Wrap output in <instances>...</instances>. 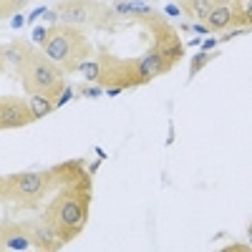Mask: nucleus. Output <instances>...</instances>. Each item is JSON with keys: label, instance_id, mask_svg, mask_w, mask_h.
<instances>
[{"label": "nucleus", "instance_id": "nucleus-2", "mask_svg": "<svg viewBox=\"0 0 252 252\" xmlns=\"http://www.w3.org/2000/svg\"><path fill=\"white\" fill-rule=\"evenodd\" d=\"M40 48L46 51L51 61H56L66 73H78L86 61L94 58L96 48L78 26L71 23H56L48 28L46 38L40 40Z\"/></svg>", "mask_w": 252, "mask_h": 252}, {"label": "nucleus", "instance_id": "nucleus-7", "mask_svg": "<svg viewBox=\"0 0 252 252\" xmlns=\"http://www.w3.org/2000/svg\"><path fill=\"white\" fill-rule=\"evenodd\" d=\"M96 61H98V78L96 86H101L103 91L106 89H136L149 83L141 73L139 58H119L114 53H109L106 48L96 51Z\"/></svg>", "mask_w": 252, "mask_h": 252}, {"label": "nucleus", "instance_id": "nucleus-13", "mask_svg": "<svg viewBox=\"0 0 252 252\" xmlns=\"http://www.w3.org/2000/svg\"><path fill=\"white\" fill-rule=\"evenodd\" d=\"M31 48H33V46L26 43V40H10V46L3 48V68L8 66V63H10L13 68H18L20 63L26 61V56L31 53Z\"/></svg>", "mask_w": 252, "mask_h": 252}, {"label": "nucleus", "instance_id": "nucleus-21", "mask_svg": "<svg viewBox=\"0 0 252 252\" xmlns=\"http://www.w3.org/2000/svg\"><path fill=\"white\" fill-rule=\"evenodd\" d=\"M250 247H252V227H250Z\"/></svg>", "mask_w": 252, "mask_h": 252}, {"label": "nucleus", "instance_id": "nucleus-1", "mask_svg": "<svg viewBox=\"0 0 252 252\" xmlns=\"http://www.w3.org/2000/svg\"><path fill=\"white\" fill-rule=\"evenodd\" d=\"M53 172H56V194L40 217L68 245L86 229L94 202V174L78 159L56 164Z\"/></svg>", "mask_w": 252, "mask_h": 252}, {"label": "nucleus", "instance_id": "nucleus-20", "mask_svg": "<svg viewBox=\"0 0 252 252\" xmlns=\"http://www.w3.org/2000/svg\"><path fill=\"white\" fill-rule=\"evenodd\" d=\"M217 43H220V40H215V38H209V40H207V43H204V51H209V48H215Z\"/></svg>", "mask_w": 252, "mask_h": 252}, {"label": "nucleus", "instance_id": "nucleus-11", "mask_svg": "<svg viewBox=\"0 0 252 252\" xmlns=\"http://www.w3.org/2000/svg\"><path fill=\"white\" fill-rule=\"evenodd\" d=\"M204 26L209 28V33H227L229 28H235V8H232V3L224 0L222 5H217L212 10V15L204 20Z\"/></svg>", "mask_w": 252, "mask_h": 252}, {"label": "nucleus", "instance_id": "nucleus-18", "mask_svg": "<svg viewBox=\"0 0 252 252\" xmlns=\"http://www.w3.org/2000/svg\"><path fill=\"white\" fill-rule=\"evenodd\" d=\"M71 98H73V91H71V89H66V91H63V94L58 96V101H56V106H63V103H68Z\"/></svg>", "mask_w": 252, "mask_h": 252}, {"label": "nucleus", "instance_id": "nucleus-3", "mask_svg": "<svg viewBox=\"0 0 252 252\" xmlns=\"http://www.w3.org/2000/svg\"><path fill=\"white\" fill-rule=\"evenodd\" d=\"M18 78H20V86L26 89L28 96L40 94V96H51L58 101V96L68 89L66 78H63V71L56 61H51L46 56L43 48H31V53L26 56V61L15 68Z\"/></svg>", "mask_w": 252, "mask_h": 252}, {"label": "nucleus", "instance_id": "nucleus-19", "mask_svg": "<svg viewBox=\"0 0 252 252\" xmlns=\"http://www.w3.org/2000/svg\"><path fill=\"white\" fill-rule=\"evenodd\" d=\"M101 91H103L101 86H96V89H94V86H83V89H81V96H98Z\"/></svg>", "mask_w": 252, "mask_h": 252}, {"label": "nucleus", "instance_id": "nucleus-9", "mask_svg": "<svg viewBox=\"0 0 252 252\" xmlns=\"http://www.w3.org/2000/svg\"><path fill=\"white\" fill-rule=\"evenodd\" d=\"M0 247H3V250H13V252L35 250L31 222H10V224L5 222L3 227H0Z\"/></svg>", "mask_w": 252, "mask_h": 252}, {"label": "nucleus", "instance_id": "nucleus-15", "mask_svg": "<svg viewBox=\"0 0 252 252\" xmlns=\"http://www.w3.org/2000/svg\"><path fill=\"white\" fill-rule=\"evenodd\" d=\"M28 101H31V109H33L35 119H43V116H48L51 111L58 109V106H56V98H51V96L33 94V96H28Z\"/></svg>", "mask_w": 252, "mask_h": 252}, {"label": "nucleus", "instance_id": "nucleus-12", "mask_svg": "<svg viewBox=\"0 0 252 252\" xmlns=\"http://www.w3.org/2000/svg\"><path fill=\"white\" fill-rule=\"evenodd\" d=\"M224 0H179V8L187 18L192 20H199V23H204V20L212 15V10L217 5H222Z\"/></svg>", "mask_w": 252, "mask_h": 252}, {"label": "nucleus", "instance_id": "nucleus-14", "mask_svg": "<svg viewBox=\"0 0 252 252\" xmlns=\"http://www.w3.org/2000/svg\"><path fill=\"white\" fill-rule=\"evenodd\" d=\"M232 8H235V26L252 28V0H232Z\"/></svg>", "mask_w": 252, "mask_h": 252}, {"label": "nucleus", "instance_id": "nucleus-10", "mask_svg": "<svg viewBox=\"0 0 252 252\" xmlns=\"http://www.w3.org/2000/svg\"><path fill=\"white\" fill-rule=\"evenodd\" d=\"M31 227H33V242H35V250H40V252H58V250L66 247V242L61 240V235L56 232V229H53L43 217L35 220V222H31Z\"/></svg>", "mask_w": 252, "mask_h": 252}, {"label": "nucleus", "instance_id": "nucleus-16", "mask_svg": "<svg viewBox=\"0 0 252 252\" xmlns=\"http://www.w3.org/2000/svg\"><path fill=\"white\" fill-rule=\"evenodd\" d=\"M217 58V53H212V51H199L197 56H192V63H189V78H194L204 66H209Z\"/></svg>", "mask_w": 252, "mask_h": 252}, {"label": "nucleus", "instance_id": "nucleus-4", "mask_svg": "<svg viewBox=\"0 0 252 252\" xmlns=\"http://www.w3.org/2000/svg\"><path fill=\"white\" fill-rule=\"evenodd\" d=\"M51 189H56L53 166L51 169L5 174L3 182H0V197H3V202H15L18 207L35 209V207H40V202H46Z\"/></svg>", "mask_w": 252, "mask_h": 252}, {"label": "nucleus", "instance_id": "nucleus-6", "mask_svg": "<svg viewBox=\"0 0 252 252\" xmlns=\"http://www.w3.org/2000/svg\"><path fill=\"white\" fill-rule=\"evenodd\" d=\"M53 10L58 13L61 23L91 26L94 31L103 33H114L119 28V20H124L114 10V5H106L101 0H58Z\"/></svg>", "mask_w": 252, "mask_h": 252}, {"label": "nucleus", "instance_id": "nucleus-8", "mask_svg": "<svg viewBox=\"0 0 252 252\" xmlns=\"http://www.w3.org/2000/svg\"><path fill=\"white\" fill-rule=\"evenodd\" d=\"M35 114L31 109V101L18 98V96H3L0 98V129H23V126L35 124Z\"/></svg>", "mask_w": 252, "mask_h": 252}, {"label": "nucleus", "instance_id": "nucleus-5", "mask_svg": "<svg viewBox=\"0 0 252 252\" xmlns=\"http://www.w3.org/2000/svg\"><path fill=\"white\" fill-rule=\"evenodd\" d=\"M129 20H131V23H136V26H144L146 31H149L154 43L146 48V51H152L154 56H159L169 71L179 66V61H184V43H182V38H179V31L172 26V20H166L154 8L149 13H139V15L129 18Z\"/></svg>", "mask_w": 252, "mask_h": 252}, {"label": "nucleus", "instance_id": "nucleus-17", "mask_svg": "<svg viewBox=\"0 0 252 252\" xmlns=\"http://www.w3.org/2000/svg\"><path fill=\"white\" fill-rule=\"evenodd\" d=\"M31 5V0H0V18H10V15H15V13H20L23 8H28Z\"/></svg>", "mask_w": 252, "mask_h": 252}]
</instances>
